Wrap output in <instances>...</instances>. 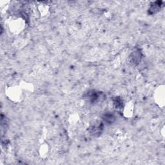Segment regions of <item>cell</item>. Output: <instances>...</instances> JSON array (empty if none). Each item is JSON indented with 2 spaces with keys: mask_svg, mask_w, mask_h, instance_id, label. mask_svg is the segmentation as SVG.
Instances as JSON below:
<instances>
[{
  "mask_svg": "<svg viewBox=\"0 0 165 165\" xmlns=\"http://www.w3.org/2000/svg\"><path fill=\"white\" fill-rule=\"evenodd\" d=\"M9 96L10 97V98H12L14 100H16L20 98L21 97V92L20 90L18 88H12V89H10V92H9Z\"/></svg>",
  "mask_w": 165,
  "mask_h": 165,
  "instance_id": "cell-2",
  "label": "cell"
},
{
  "mask_svg": "<svg viewBox=\"0 0 165 165\" xmlns=\"http://www.w3.org/2000/svg\"><path fill=\"white\" fill-rule=\"evenodd\" d=\"M12 23L10 24V29L13 32H21L23 28L24 25L22 21L20 20H12Z\"/></svg>",
  "mask_w": 165,
  "mask_h": 165,
  "instance_id": "cell-1",
  "label": "cell"
},
{
  "mask_svg": "<svg viewBox=\"0 0 165 165\" xmlns=\"http://www.w3.org/2000/svg\"><path fill=\"white\" fill-rule=\"evenodd\" d=\"M48 150L47 147H46V146H44V147H43L41 148V152H40L41 156L46 157L47 154L48 153Z\"/></svg>",
  "mask_w": 165,
  "mask_h": 165,
  "instance_id": "cell-4",
  "label": "cell"
},
{
  "mask_svg": "<svg viewBox=\"0 0 165 165\" xmlns=\"http://www.w3.org/2000/svg\"><path fill=\"white\" fill-rule=\"evenodd\" d=\"M134 111V105L132 103H128V104L125 106L123 110V113L126 115L127 117H130L133 114Z\"/></svg>",
  "mask_w": 165,
  "mask_h": 165,
  "instance_id": "cell-3",
  "label": "cell"
}]
</instances>
